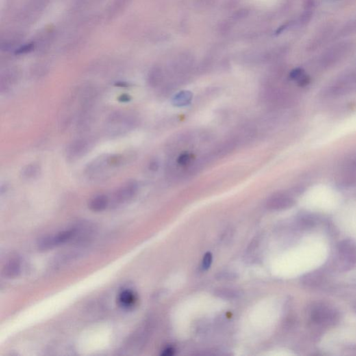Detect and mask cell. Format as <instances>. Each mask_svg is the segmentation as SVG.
Segmentation results:
<instances>
[{
  "label": "cell",
  "mask_w": 356,
  "mask_h": 356,
  "mask_svg": "<svg viewBox=\"0 0 356 356\" xmlns=\"http://www.w3.org/2000/svg\"><path fill=\"white\" fill-rule=\"evenodd\" d=\"M79 233V228H74L60 232L51 236L43 237L38 242V248L41 250L53 249L57 246H61L72 240Z\"/></svg>",
  "instance_id": "cell-1"
},
{
  "label": "cell",
  "mask_w": 356,
  "mask_h": 356,
  "mask_svg": "<svg viewBox=\"0 0 356 356\" xmlns=\"http://www.w3.org/2000/svg\"><path fill=\"white\" fill-rule=\"evenodd\" d=\"M356 92V77H346L341 79L326 89V94L329 96H342Z\"/></svg>",
  "instance_id": "cell-2"
},
{
  "label": "cell",
  "mask_w": 356,
  "mask_h": 356,
  "mask_svg": "<svg viewBox=\"0 0 356 356\" xmlns=\"http://www.w3.org/2000/svg\"><path fill=\"white\" fill-rule=\"evenodd\" d=\"M137 192H138V185L136 182H128L115 193L113 202L116 205L127 203L136 196Z\"/></svg>",
  "instance_id": "cell-3"
},
{
  "label": "cell",
  "mask_w": 356,
  "mask_h": 356,
  "mask_svg": "<svg viewBox=\"0 0 356 356\" xmlns=\"http://www.w3.org/2000/svg\"><path fill=\"white\" fill-rule=\"evenodd\" d=\"M90 147V142L86 139H78L72 142L66 149V156L68 159L73 161L80 158L87 153Z\"/></svg>",
  "instance_id": "cell-4"
},
{
  "label": "cell",
  "mask_w": 356,
  "mask_h": 356,
  "mask_svg": "<svg viewBox=\"0 0 356 356\" xmlns=\"http://www.w3.org/2000/svg\"><path fill=\"white\" fill-rule=\"evenodd\" d=\"M294 200L288 196L284 194H278L270 198L267 202L266 206L271 210H283L292 207Z\"/></svg>",
  "instance_id": "cell-5"
},
{
  "label": "cell",
  "mask_w": 356,
  "mask_h": 356,
  "mask_svg": "<svg viewBox=\"0 0 356 356\" xmlns=\"http://www.w3.org/2000/svg\"><path fill=\"white\" fill-rule=\"evenodd\" d=\"M339 253L342 261L345 263V266H351L355 263V249L350 242H344L340 244Z\"/></svg>",
  "instance_id": "cell-6"
},
{
  "label": "cell",
  "mask_w": 356,
  "mask_h": 356,
  "mask_svg": "<svg viewBox=\"0 0 356 356\" xmlns=\"http://www.w3.org/2000/svg\"><path fill=\"white\" fill-rule=\"evenodd\" d=\"M335 317L333 310L324 307H317L312 313V318L317 323L332 322Z\"/></svg>",
  "instance_id": "cell-7"
},
{
  "label": "cell",
  "mask_w": 356,
  "mask_h": 356,
  "mask_svg": "<svg viewBox=\"0 0 356 356\" xmlns=\"http://www.w3.org/2000/svg\"><path fill=\"white\" fill-rule=\"evenodd\" d=\"M110 205V200L106 195H98L90 200L88 204L91 210L99 212L107 209Z\"/></svg>",
  "instance_id": "cell-8"
},
{
  "label": "cell",
  "mask_w": 356,
  "mask_h": 356,
  "mask_svg": "<svg viewBox=\"0 0 356 356\" xmlns=\"http://www.w3.org/2000/svg\"><path fill=\"white\" fill-rule=\"evenodd\" d=\"M21 270V261L18 258H13L6 264L4 269V274L6 277L15 278L20 275Z\"/></svg>",
  "instance_id": "cell-9"
},
{
  "label": "cell",
  "mask_w": 356,
  "mask_h": 356,
  "mask_svg": "<svg viewBox=\"0 0 356 356\" xmlns=\"http://www.w3.org/2000/svg\"><path fill=\"white\" fill-rule=\"evenodd\" d=\"M137 301V296L135 293L129 289L122 291L118 296V302L123 308L129 309L135 305Z\"/></svg>",
  "instance_id": "cell-10"
},
{
  "label": "cell",
  "mask_w": 356,
  "mask_h": 356,
  "mask_svg": "<svg viewBox=\"0 0 356 356\" xmlns=\"http://www.w3.org/2000/svg\"><path fill=\"white\" fill-rule=\"evenodd\" d=\"M214 294L218 297L227 300L238 299L243 296L242 291L231 288L218 289L215 291Z\"/></svg>",
  "instance_id": "cell-11"
},
{
  "label": "cell",
  "mask_w": 356,
  "mask_h": 356,
  "mask_svg": "<svg viewBox=\"0 0 356 356\" xmlns=\"http://www.w3.org/2000/svg\"><path fill=\"white\" fill-rule=\"evenodd\" d=\"M193 95L188 91H183L176 94L172 100V104L175 107H181L188 105L192 102Z\"/></svg>",
  "instance_id": "cell-12"
},
{
  "label": "cell",
  "mask_w": 356,
  "mask_h": 356,
  "mask_svg": "<svg viewBox=\"0 0 356 356\" xmlns=\"http://www.w3.org/2000/svg\"><path fill=\"white\" fill-rule=\"evenodd\" d=\"M40 167L38 164H28L24 167L21 170V176L24 180L35 179L40 175Z\"/></svg>",
  "instance_id": "cell-13"
},
{
  "label": "cell",
  "mask_w": 356,
  "mask_h": 356,
  "mask_svg": "<svg viewBox=\"0 0 356 356\" xmlns=\"http://www.w3.org/2000/svg\"><path fill=\"white\" fill-rule=\"evenodd\" d=\"M342 183L350 185L356 182V160L352 161L343 172Z\"/></svg>",
  "instance_id": "cell-14"
},
{
  "label": "cell",
  "mask_w": 356,
  "mask_h": 356,
  "mask_svg": "<svg viewBox=\"0 0 356 356\" xmlns=\"http://www.w3.org/2000/svg\"><path fill=\"white\" fill-rule=\"evenodd\" d=\"M161 77H162V74H161V70L157 68H154L150 72L149 76H148V82L151 86H157L160 82Z\"/></svg>",
  "instance_id": "cell-15"
},
{
  "label": "cell",
  "mask_w": 356,
  "mask_h": 356,
  "mask_svg": "<svg viewBox=\"0 0 356 356\" xmlns=\"http://www.w3.org/2000/svg\"><path fill=\"white\" fill-rule=\"evenodd\" d=\"M213 255L210 252H207L204 255L203 261H202V268L203 270L207 271L210 268L211 264H212Z\"/></svg>",
  "instance_id": "cell-16"
},
{
  "label": "cell",
  "mask_w": 356,
  "mask_h": 356,
  "mask_svg": "<svg viewBox=\"0 0 356 356\" xmlns=\"http://www.w3.org/2000/svg\"><path fill=\"white\" fill-rule=\"evenodd\" d=\"M192 160V155L189 153L182 154L177 159V163L181 166H187Z\"/></svg>",
  "instance_id": "cell-17"
},
{
  "label": "cell",
  "mask_w": 356,
  "mask_h": 356,
  "mask_svg": "<svg viewBox=\"0 0 356 356\" xmlns=\"http://www.w3.org/2000/svg\"><path fill=\"white\" fill-rule=\"evenodd\" d=\"M237 278L236 274L235 273L232 272H220L218 275L216 276V278L218 280H220V281H231V280H235Z\"/></svg>",
  "instance_id": "cell-18"
},
{
  "label": "cell",
  "mask_w": 356,
  "mask_h": 356,
  "mask_svg": "<svg viewBox=\"0 0 356 356\" xmlns=\"http://www.w3.org/2000/svg\"><path fill=\"white\" fill-rule=\"evenodd\" d=\"M304 75H305V73H304L303 69L298 68L293 70L292 71L290 72L289 77H290L291 79H294V80L298 81V79H299L300 77H303Z\"/></svg>",
  "instance_id": "cell-19"
},
{
  "label": "cell",
  "mask_w": 356,
  "mask_h": 356,
  "mask_svg": "<svg viewBox=\"0 0 356 356\" xmlns=\"http://www.w3.org/2000/svg\"><path fill=\"white\" fill-rule=\"evenodd\" d=\"M33 44H27L25 46H22L19 49H18L16 51V54L17 55H22V54H26L29 53L33 50Z\"/></svg>",
  "instance_id": "cell-20"
},
{
  "label": "cell",
  "mask_w": 356,
  "mask_h": 356,
  "mask_svg": "<svg viewBox=\"0 0 356 356\" xmlns=\"http://www.w3.org/2000/svg\"><path fill=\"white\" fill-rule=\"evenodd\" d=\"M309 81H310V79H309L308 76L304 75L303 77H300L297 81L300 86H305L306 85L308 84Z\"/></svg>",
  "instance_id": "cell-21"
},
{
  "label": "cell",
  "mask_w": 356,
  "mask_h": 356,
  "mask_svg": "<svg viewBox=\"0 0 356 356\" xmlns=\"http://www.w3.org/2000/svg\"><path fill=\"white\" fill-rule=\"evenodd\" d=\"M175 349L172 347H167L163 350V353L161 355L164 356H171L175 354Z\"/></svg>",
  "instance_id": "cell-22"
},
{
  "label": "cell",
  "mask_w": 356,
  "mask_h": 356,
  "mask_svg": "<svg viewBox=\"0 0 356 356\" xmlns=\"http://www.w3.org/2000/svg\"><path fill=\"white\" fill-rule=\"evenodd\" d=\"M118 100H119V101L121 102V103H127V102H129V100H131V97L127 94H123L121 96H120L119 99Z\"/></svg>",
  "instance_id": "cell-23"
},
{
  "label": "cell",
  "mask_w": 356,
  "mask_h": 356,
  "mask_svg": "<svg viewBox=\"0 0 356 356\" xmlns=\"http://www.w3.org/2000/svg\"><path fill=\"white\" fill-rule=\"evenodd\" d=\"M149 168L150 170L155 171V170L158 169L159 164L157 162V161H153L151 163H150Z\"/></svg>",
  "instance_id": "cell-24"
}]
</instances>
